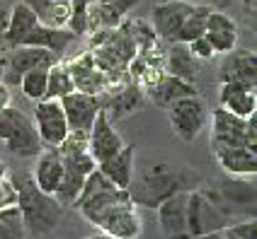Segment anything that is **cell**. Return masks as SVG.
Masks as SVG:
<instances>
[{
  "instance_id": "1",
  "label": "cell",
  "mask_w": 257,
  "mask_h": 239,
  "mask_svg": "<svg viewBox=\"0 0 257 239\" xmlns=\"http://www.w3.org/2000/svg\"><path fill=\"white\" fill-rule=\"evenodd\" d=\"M73 208H78L90 225L97 227V232L112 239L141 237V208L128 198L126 188H116L97 167L87 174Z\"/></svg>"
},
{
  "instance_id": "2",
  "label": "cell",
  "mask_w": 257,
  "mask_h": 239,
  "mask_svg": "<svg viewBox=\"0 0 257 239\" xmlns=\"http://www.w3.org/2000/svg\"><path fill=\"white\" fill-rule=\"evenodd\" d=\"M199 174L192 167H177L168 162H158L146 167L128 184V198L139 206V208H151L156 210L165 198L175 196L180 191H194L199 188Z\"/></svg>"
},
{
  "instance_id": "3",
  "label": "cell",
  "mask_w": 257,
  "mask_h": 239,
  "mask_svg": "<svg viewBox=\"0 0 257 239\" xmlns=\"http://www.w3.org/2000/svg\"><path fill=\"white\" fill-rule=\"evenodd\" d=\"M10 184L15 188V206L20 208L25 232L32 237H44L54 232L66 210L56 196L39 191L37 184L32 182V174H15Z\"/></svg>"
},
{
  "instance_id": "4",
  "label": "cell",
  "mask_w": 257,
  "mask_h": 239,
  "mask_svg": "<svg viewBox=\"0 0 257 239\" xmlns=\"http://www.w3.org/2000/svg\"><path fill=\"white\" fill-rule=\"evenodd\" d=\"M58 152L63 160V176H61V184L54 196L63 208H73L87 174L97 167V162L92 160L90 150H87V133L71 130L66 136V140L58 145Z\"/></svg>"
},
{
  "instance_id": "5",
  "label": "cell",
  "mask_w": 257,
  "mask_h": 239,
  "mask_svg": "<svg viewBox=\"0 0 257 239\" xmlns=\"http://www.w3.org/2000/svg\"><path fill=\"white\" fill-rule=\"evenodd\" d=\"M233 220L235 218H230L223 208H218L201 191V186L187 194V234H192L194 239H211L221 230H226Z\"/></svg>"
},
{
  "instance_id": "6",
  "label": "cell",
  "mask_w": 257,
  "mask_h": 239,
  "mask_svg": "<svg viewBox=\"0 0 257 239\" xmlns=\"http://www.w3.org/2000/svg\"><path fill=\"white\" fill-rule=\"evenodd\" d=\"M201 191L214 200L218 208L228 212L230 218L245 215L255 218V176H223L211 186Z\"/></svg>"
},
{
  "instance_id": "7",
  "label": "cell",
  "mask_w": 257,
  "mask_h": 239,
  "mask_svg": "<svg viewBox=\"0 0 257 239\" xmlns=\"http://www.w3.org/2000/svg\"><path fill=\"white\" fill-rule=\"evenodd\" d=\"M233 145V148H252L257 145V114L235 116L226 109H216L211 114V148Z\"/></svg>"
},
{
  "instance_id": "8",
  "label": "cell",
  "mask_w": 257,
  "mask_h": 239,
  "mask_svg": "<svg viewBox=\"0 0 257 239\" xmlns=\"http://www.w3.org/2000/svg\"><path fill=\"white\" fill-rule=\"evenodd\" d=\"M165 112H168V118H170L175 136L182 138L185 142H192L194 138H199V133L204 130L206 121H209L206 104H204V99L199 94L180 97L177 102H172Z\"/></svg>"
},
{
  "instance_id": "9",
  "label": "cell",
  "mask_w": 257,
  "mask_h": 239,
  "mask_svg": "<svg viewBox=\"0 0 257 239\" xmlns=\"http://www.w3.org/2000/svg\"><path fill=\"white\" fill-rule=\"evenodd\" d=\"M34 104L37 106H34V121L32 124L37 128L39 140H42L44 148H58L66 140V136L71 133L61 102L58 99H39Z\"/></svg>"
},
{
  "instance_id": "10",
  "label": "cell",
  "mask_w": 257,
  "mask_h": 239,
  "mask_svg": "<svg viewBox=\"0 0 257 239\" xmlns=\"http://www.w3.org/2000/svg\"><path fill=\"white\" fill-rule=\"evenodd\" d=\"M3 60H5L3 82L13 87L20 82L25 72L34 70V68H51L61 58L39 46H15V48H8V56H3Z\"/></svg>"
},
{
  "instance_id": "11",
  "label": "cell",
  "mask_w": 257,
  "mask_h": 239,
  "mask_svg": "<svg viewBox=\"0 0 257 239\" xmlns=\"http://www.w3.org/2000/svg\"><path fill=\"white\" fill-rule=\"evenodd\" d=\"M143 102L146 94L134 80H124V82L119 80L100 94V109L109 116V121H119L131 116L136 109H141Z\"/></svg>"
},
{
  "instance_id": "12",
  "label": "cell",
  "mask_w": 257,
  "mask_h": 239,
  "mask_svg": "<svg viewBox=\"0 0 257 239\" xmlns=\"http://www.w3.org/2000/svg\"><path fill=\"white\" fill-rule=\"evenodd\" d=\"M189 10H192L189 0H163V2H158L153 8V14H151V27L158 34V39L165 44L177 42V34L185 24Z\"/></svg>"
},
{
  "instance_id": "13",
  "label": "cell",
  "mask_w": 257,
  "mask_h": 239,
  "mask_svg": "<svg viewBox=\"0 0 257 239\" xmlns=\"http://www.w3.org/2000/svg\"><path fill=\"white\" fill-rule=\"evenodd\" d=\"M121 148H124V140H121L119 130L114 128V121H109V116L100 109L95 121H92L90 133H87V150H90L92 160L100 164L112 155H116Z\"/></svg>"
},
{
  "instance_id": "14",
  "label": "cell",
  "mask_w": 257,
  "mask_h": 239,
  "mask_svg": "<svg viewBox=\"0 0 257 239\" xmlns=\"http://www.w3.org/2000/svg\"><path fill=\"white\" fill-rule=\"evenodd\" d=\"M63 114H66V121H68V130L75 133H90L92 121L100 112V97L97 94H87V92H78L73 90L71 94H66L63 99H58Z\"/></svg>"
},
{
  "instance_id": "15",
  "label": "cell",
  "mask_w": 257,
  "mask_h": 239,
  "mask_svg": "<svg viewBox=\"0 0 257 239\" xmlns=\"http://www.w3.org/2000/svg\"><path fill=\"white\" fill-rule=\"evenodd\" d=\"M221 82H240L257 87V56L250 48H233L221 60Z\"/></svg>"
},
{
  "instance_id": "16",
  "label": "cell",
  "mask_w": 257,
  "mask_h": 239,
  "mask_svg": "<svg viewBox=\"0 0 257 239\" xmlns=\"http://www.w3.org/2000/svg\"><path fill=\"white\" fill-rule=\"evenodd\" d=\"M66 66H68V70H71L73 84H75L78 92H87V94H97V97H100L104 90H109V87L114 84L104 72L97 70V66H95V60H92V54L73 58Z\"/></svg>"
},
{
  "instance_id": "17",
  "label": "cell",
  "mask_w": 257,
  "mask_h": 239,
  "mask_svg": "<svg viewBox=\"0 0 257 239\" xmlns=\"http://www.w3.org/2000/svg\"><path fill=\"white\" fill-rule=\"evenodd\" d=\"M187 194H189V191H180V194H175V196L165 198L156 208L158 225H160L163 234L168 239L187 234ZM189 237H192V234H189Z\"/></svg>"
},
{
  "instance_id": "18",
  "label": "cell",
  "mask_w": 257,
  "mask_h": 239,
  "mask_svg": "<svg viewBox=\"0 0 257 239\" xmlns=\"http://www.w3.org/2000/svg\"><path fill=\"white\" fill-rule=\"evenodd\" d=\"M206 42L211 44V48L218 54H228L238 46V24L235 20L226 12H218L211 8V12L206 17V29H204Z\"/></svg>"
},
{
  "instance_id": "19",
  "label": "cell",
  "mask_w": 257,
  "mask_h": 239,
  "mask_svg": "<svg viewBox=\"0 0 257 239\" xmlns=\"http://www.w3.org/2000/svg\"><path fill=\"white\" fill-rule=\"evenodd\" d=\"M218 167L230 176H255L257 172V152L252 148H233V145H218L211 148Z\"/></svg>"
},
{
  "instance_id": "20",
  "label": "cell",
  "mask_w": 257,
  "mask_h": 239,
  "mask_svg": "<svg viewBox=\"0 0 257 239\" xmlns=\"http://www.w3.org/2000/svg\"><path fill=\"white\" fill-rule=\"evenodd\" d=\"M63 176V160L58 148H46L37 155V164L32 169V182L37 184V188L54 196Z\"/></svg>"
},
{
  "instance_id": "21",
  "label": "cell",
  "mask_w": 257,
  "mask_h": 239,
  "mask_svg": "<svg viewBox=\"0 0 257 239\" xmlns=\"http://www.w3.org/2000/svg\"><path fill=\"white\" fill-rule=\"evenodd\" d=\"M218 106L235 116H252L257 114V94L255 87H247L240 82H221L218 87Z\"/></svg>"
},
{
  "instance_id": "22",
  "label": "cell",
  "mask_w": 257,
  "mask_h": 239,
  "mask_svg": "<svg viewBox=\"0 0 257 239\" xmlns=\"http://www.w3.org/2000/svg\"><path fill=\"white\" fill-rule=\"evenodd\" d=\"M143 94L151 99L156 106H160V109H168L172 102H177L180 97L197 94V84L187 82V80H180V78L168 75V72H163V75H160V78H158L151 87H146V90H143Z\"/></svg>"
},
{
  "instance_id": "23",
  "label": "cell",
  "mask_w": 257,
  "mask_h": 239,
  "mask_svg": "<svg viewBox=\"0 0 257 239\" xmlns=\"http://www.w3.org/2000/svg\"><path fill=\"white\" fill-rule=\"evenodd\" d=\"M3 142H5L8 150L17 157H37L44 150L42 140H39V136H37V128H34V124H32V118H29L27 114H22V118L15 124V128L10 130V136Z\"/></svg>"
},
{
  "instance_id": "24",
  "label": "cell",
  "mask_w": 257,
  "mask_h": 239,
  "mask_svg": "<svg viewBox=\"0 0 257 239\" xmlns=\"http://www.w3.org/2000/svg\"><path fill=\"white\" fill-rule=\"evenodd\" d=\"M75 39H78V36H75L73 32H68L66 27L56 29V27H44V24H37V27L25 36L22 46H39V48L51 51L54 56L63 58V54L68 51V46H71Z\"/></svg>"
},
{
  "instance_id": "25",
  "label": "cell",
  "mask_w": 257,
  "mask_h": 239,
  "mask_svg": "<svg viewBox=\"0 0 257 239\" xmlns=\"http://www.w3.org/2000/svg\"><path fill=\"white\" fill-rule=\"evenodd\" d=\"M163 70L168 75H175L180 80L194 82L199 75V60L189 54L187 44H170L165 48V58H163Z\"/></svg>"
},
{
  "instance_id": "26",
  "label": "cell",
  "mask_w": 257,
  "mask_h": 239,
  "mask_svg": "<svg viewBox=\"0 0 257 239\" xmlns=\"http://www.w3.org/2000/svg\"><path fill=\"white\" fill-rule=\"evenodd\" d=\"M134 157H136V145H124L116 155L100 162L97 169L116 188H128V184L134 179Z\"/></svg>"
},
{
  "instance_id": "27",
  "label": "cell",
  "mask_w": 257,
  "mask_h": 239,
  "mask_svg": "<svg viewBox=\"0 0 257 239\" xmlns=\"http://www.w3.org/2000/svg\"><path fill=\"white\" fill-rule=\"evenodd\" d=\"M39 24L37 14L29 10L27 5L20 0V2H13V10H10V20H8V27H5V34L0 36L8 48H15V46H22L25 36H27L32 29Z\"/></svg>"
},
{
  "instance_id": "28",
  "label": "cell",
  "mask_w": 257,
  "mask_h": 239,
  "mask_svg": "<svg viewBox=\"0 0 257 239\" xmlns=\"http://www.w3.org/2000/svg\"><path fill=\"white\" fill-rule=\"evenodd\" d=\"M44 27L63 29L71 14V0H22Z\"/></svg>"
},
{
  "instance_id": "29",
  "label": "cell",
  "mask_w": 257,
  "mask_h": 239,
  "mask_svg": "<svg viewBox=\"0 0 257 239\" xmlns=\"http://www.w3.org/2000/svg\"><path fill=\"white\" fill-rule=\"evenodd\" d=\"M75 90L71 78V70L63 60H56L49 68V78H46V97L44 99H63L66 94H71Z\"/></svg>"
},
{
  "instance_id": "30",
  "label": "cell",
  "mask_w": 257,
  "mask_h": 239,
  "mask_svg": "<svg viewBox=\"0 0 257 239\" xmlns=\"http://www.w3.org/2000/svg\"><path fill=\"white\" fill-rule=\"evenodd\" d=\"M209 12H211L209 5H192L185 24H182L180 34H177V44H189L192 39L201 36L204 29H206V17H209Z\"/></svg>"
},
{
  "instance_id": "31",
  "label": "cell",
  "mask_w": 257,
  "mask_h": 239,
  "mask_svg": "<svg viewBox=\"0 0 257 239\" xmlns=\"http://www.w3.org/2000/svg\"><path fill=\"white\" fill-rule=\"evenodd\" d=\"M46 78H49V68H34V70L25 72L17 84L29 102H39L46 97Z\"/></svg>"
},
{
  "instance_id": "32",
  "label": "cell",
  "mask_w": 257,
  "mask_h": 239,
  "mask_svg": "<svg viewBox=\"0 0 257 239\" xmlns=\"http://www.w3.org/2000/svg\"><path fill=\"white\" fill-rule=\"evenodd\" d=\"M25 225H22V215L17 206H5L0 208V239H25Z\"/></svg>"
},
{
  "instance_id": "33",
  "label": "cell",
  "mask_w": 257,
  "mask_h": 239,
  "mask_svg": "<svg viewBox=\"0 0 257 239\" xmlns=\"http://www.w3.org/2000/svg\"><path fill=\"white\" fill-rule=\"evenodd\" d=\"M87 8H90V0H71V14H68L66 29L73 32L75 36L87 34Z\"/></svg>"
},
{
  "instance_id": "34",
  "label": "cell",
  "mask_w": 257,
  "mask_h": 239,
  "mask_svg": "<svg viewBox=\"0 0 257 239\" xmlns=\"http://www.w3.org/2000/svg\"><path fill=\"white\" fill-rule=\"evenodd\" d=\"M211 239H257V225L255 218H245L243 222H230L226 230H221L218 234H214Z\"/></svg>"
},
{
  "instance_id": "35",
  "label": "cell",
  "mask_w": 257,
  "mask_h": 239,
  "mask_svg": "<svg viewBox=\"0 0 257 239\" xmlns=\"http://www.w3.org/2000/svg\"><path fill=\"white\" fill-rule=\"evenodd\" d=\"M187 48H189V54L197 58V60H211V58H216V51L211 48V44L206 42L204 34L197 36V39H192V42L187 44Z\"/></svg>"
},
{
  "instance_id": "36",
  "label": "cell",
  "mask_w": 257,
  "mask_h": 239,
  "mask_svg": "<svg viewBox=\"0 0 257 239\" xmlns=\"http://www.w3.org/2000/svg\"><path fill=\"white\" fill-rule=\"evenodd\" d=\"M10 10H13V2L10 0H0V36L5 34L8 20H10Z\"/></svg>"
},
{
  "instance_id": "37",
  "label": "cell",
  "mask_w": 257,
  "mask_h": 239,
  "mask_svg": "<svg viewBox=\"0 0 257 239\" xmlns=\"http://www.w3.org/2000/svg\"><path fill=\"white\" fill-rule=\"evenodd\" d=\"M100 2H112V5H116L124 14H128L139 2H141V0H100Z\"/></svg>"
},
{
  "instance_id": "38",
  "label": "cell",
  "mask_w": 257,
  "mask_h": 239,
  "mask_svg": "<svg viewBox=\"0 0 257 239\" xmlns=\"http://www.w3.org/2000/svg\"><path fill=\"white\" fill-rule=\"evenodd\" d=\"M10 99H13L10 87H8L5 82H0V109H3V106H10Z\"/></svg>"
},
{
  "instance_id": "39",
  "label": "cell",
  "mask_w": 257,
  "mask_h": 239,
  "mask_svg": "<svg viewBox=\"0 0 257 239\" xmlns=\"http://www.w3.org/2000/svg\"><path fill=\"white\" fill-rule=\"evenodd\" d=\"M85 239H112V237L104 234V232H95V234H90V237H85Z\"/></svg>"
},
{
  "instance_id": "40",
  "label": "cell",
  "mask_w": 257,
  "mask_h": 239,
  "mask_svg": "<svg viewBox=\"0 0 257 239\" xmlns=\"http://www.w3.org/2000/svg\"><path fill=\"white\" fill-rule=\"evenodd\" d=\"M3 70H5V60H3V56H0V82H3Z\"/></svg>"
}]
</instances>
